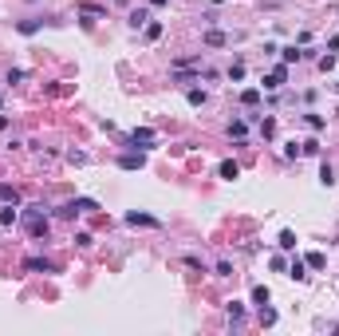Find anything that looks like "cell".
I'll list each match as a JSON object with an SVG mask.
<instances>
[{"mask_svg":"<svg viewBox=\"0 0 339 336\" xmlns=\"http://www.w3.org/2000/svg\"><path fill=\"white\" fill-rule=\"evenodd\" d=\"M0 131H8V115H0Z\"/></svg>","mask_w":339,"mask_h":336,"instance_id":"obj_28","label":"cell"},{"mask_svg":"<svg viewBox=\"0 0 339 336\" xmlns=\"http://www.w3.org/2000/svg\"><path fill=\"white\" fill-rule=\"evenodd\" d=\"M300 56H304L300 47H284V63H296V60H300Z\"/></svg>","mask_w":339,"mask_h":336,"instance_id":"obj_21","label":"cell"},{"mask_svg":"<svg viewBox=\"0 0 339 336\" xmlns=\"http://www.w3.org/2000/svg\"><path fill=\"white\" fill-rule=\"evenodd\" d=\"M126 222H131V226H162V222H158V218H150V214H138V210H131V214H126Z\"/></svg>","mask_w":339,"mask_h":336,"instance_id":"obj_5","label":"cell"},{"mask_svg":"<svg viewBox=\"0 0 339 336\" xmlns=\"http://www.w3.org/2000/svg\"><path fill=\"white\" fill-rule=\"evenodd\" d=\"M131 142H134V147H154V131H150V127H134Z\"/></svg>","mask_w":339,"mask_h":336,"instance_id":"obj_2","label":"cell"},{"mask_svg":"<svg viewBox=\"0 0 339 336\" xmlns=\"http://www.w3.org/2000/svg\"><path fill=\"white\" fill-rule=\"evenodd\" d=\"M284 79H288V67H284V63H280V67H272V71H268V76H265V87H268V91H272V87H280Z\"/></svg>","mask_w":339,"mask_h":336,"instance_id":"obj_3","label":"cell"},{"mask_svg":"<svg viewBox=\"0 0 339 336\" xmlns=\"http://www.w3.org/2000/svg\"><path fill=\"white\" fill-rule=\"evenodd\" d=\"M252 301H256V305H260V308L268 305V289H265V285H256V289H252Z\"/></svg>","mask_w":339,"mask_h":336,"instance_id":"obj_19","label":"cell"},{"mask_svg":"<svg viewBox=\"0 0 339 336\" xmlns=\"http://www.w3.org/2000/svg\"><path fill=\"white\" fill-rule=\"evenodd\" d=\"M300 147H304V154H320V142H316V138H308V142H300Z\"/></svg>","mask_w":339,"mask_h":336,"instance_id":"obj_27","label":"cell"},{"mask_svg":"<svg viewBox=\"0 0 339 336\" xmlns=\"http://www.w3.org/2000/svg\"><path fill=\"white\" fill-rule=\"evenodd\" d=\"M190 103H193V107H201V103H205V91H197V87H193V91H190Z\"/></svg>","mask_w":339,"mask_h":336,"instance_id":"obj_26","label":"cell"},{"mask_svg":"<svg viewBox=\"0 0 339 336\" xmlns=\"http://www.w3.org/2000/svg\"><path fill=\"white\" fill-rule=\"evenodd\" d=\"M245 131H249V127H245V119L229 123V135H233V138H245Z\"/></svg>","mask_w":339,"mask_h":336,"instance_id":"obj_18","label":"cell"},{"mask_svg":"<svg viewBox=\"0 0 339 336\" xmlns=\"http://www.w3.org/2000/svg\"><path fill=\"white\" fill-rule=\"evenodd\" d=\"M24 226H28L32 237H44L47 233V218H24Z\"/></svg>","mask_w":339,"mask_h":336,"instance_id":"obj_4","label":"cell"},{"mask_svg":"<svg viewBox=\"0 0 339 336\" xmlns=\"http://www.w3.org/2000/svg\"><path fill=\"white\" fill-rule=\"evenodd\" d=\"M91 210H99V202L95 198H71L59 206V218H75V214H91Z\"/></svg>","mask_w":339,"mask_h":336,"instance_id":"obj_1","label":"cell"},{"mask_svg":"<svg viewBox=\"0 0 339 336\" xmlns=\"http://www.w3.org/2000/svg\"><path fill=\"white\" fill-rule=\"evenodd\" d=\"M0 107H4V91H0Z\"/></svg>","mask_w":339,"mask_h":336,"instance_id":"obj_30","label":"cell"},{"mask_svg":"<svg viewBox=\"0 0 339 336\" xmlns=\"http://www.w3.org/2000/svg\"><path fill=\"white\" fill-rule=\"evenodd\" d=\"M0 202H20V190H16V186H0Z\"/></svg>","mask_w":339,"mask_h":336,"instance_id":"obj_13","label":"cell"},{"mask_svg":"<svg viewBox=\"0 0 339 336\" xmlns=\"http://www.w3.org/2000/svg\"><path fill=\"white\" fill-rule=\"evenodd\" d=\"M158 36H162V24H150L146 20V40H158Z\"/></svg>","mask_w":339,"mask_h":336,"instance_id":"obj_24","label":"cell"},{"mask_svg":"<svg viewBox=\"0 0 339 336\" xmlns=\"http://www.w3.org/2000/svg\"><path fill=\"white\" fill-rule=\"evenodd\" d=\"M288 277H296V281H308V261H292V265H288Z\"/></svg>","mask_w":339,"mask_h":336,"instance_id":"obj_6","label":"cell"},{"mask_svg":"<svg viewBox=\"0 0 339 336\" xmlns=\"http://www.w3.org/2000/svg\"><path fill=\"white\" fill-rule=\"evenodd\" d=\"M241 103H245V107H256V103H260V91H256V87L241 91Z\"/></svg>","mask_w":339,"mask_h":336,"instance_id":"obj_12","label":"cell"},{"mask_svg":"<svg viewBox=\"0 0 339 336\" xmlns=\"http://www.w3.org/2000/svg\"><path fill=\"white\" fill-rule=\"evenodd\" d=\"M320 182H324V186L335 182V170H331V162H324V166H320Z\"/></svg>","mask_w":339,"mask_h":336,"instance_id":"obj_15","label":"cell"},{"mask_svg":"<svg viewBox=\"0 0 339 336\" xmlns=\"http://www.w3.org/2000/svg\"><path fill=\"white\" fill-rule=\"evenodd\" d=\"M205 44L209 47H225V44H229V36H225V32H205Z\"/></svg>","mask_w":339,"mask_h":336,"instance_id":"obj_10","label":"cell"},{"mask_svg":"<svg viewBox=\"0 0 339 336\" xmlns=\"http://www.w3.org/2000/svg\"><path fill=\"white\" fill-rule=\"evenodd\" d=\"M24 265H28V269H36V273H51V261H44V257H28Z\"/></svg>","mask_w":339,"mask_h":336,"instance_id":"obj_8","label":"cell"},{"mask_svg":"<svg viewBox=\"0 0 339 336\" xmlns=\"http://www.w3.org/2000/svg\"><path fill=\"white\" fill-rule=\"evenodd\" d=\"M237 174H241V166H237V162H221V178H229V182H233Z\"/></svg>","mask_w":339,"mask_h":336,"instance_id":"obj_16","label":"cell"},{"mask_svg":"<svg viewBox=\"0 0 339 336\" xmlns=\"http://www.w3.org/2000/svg\"><path fill=\"white\" fill-rule=\"evenodd\" d=\"M276 245H280V249H296V233H292V229H284V233H280V242H276Z\"/></svg>","mask_w":339,"mask_h":336,"instance_id":"obj_17","label":"cell"},{"mask_svg":"<svg viewBox=\"0 0 339 336\" xmlns=\"http://www.w3.org/2000/svg\"><path fill=\"white\" fill-rule=\"evenodd\" d=\"M40 24H44V20H24V24H20V32H24V36H32V32L40 28Z\"/></svg>","mask_w":339,"mask_h":336,"instance_id":"obj_22","label":"cell"},{"mask_svg":"<svg viewBox=\"0 0 339 336\" xmlns=\"http://www.w3.org/2000/svg\"><path fill=\"white\" fill-rule=\"evenodd\" d=\"M118 166H122V170H138V166H142V154H122Z\"/></svg>","mask_w":339,"mask_h":336,"instance_id":"obj_7","label":"cell"},{"mask_svg":"<svg viewBox=\"0 0 339 336\" xmlns=\"http://www.w3.org/2000/svg\"><path fill=\"white\" fill-rule=\"evenodd\" d=\"M335 91H339V83H335Z\"/></svg>","mask_w":339,"mask_h":336,"instance_id":"obj_31","label":"cell"},{"mask_svg":"<svg viewBox=\"0 0 339 336\" xmlns=\"http://www.w3.org/2000/svg\"><path fill=\"white\" fill-rule=\"evenodd\" d=\"M260 324H276V308H260Z\"/></svg>","mask_w":339,"mask_h":336,"instance_id":"obj_20","label":"cell"},{"mask_svg":"<svg viewBox=\"0 0 339 336\" xmlns=\"http://www.w3.org/2000/svg\"><path fill=\"white\" fill-rule=\"evenodd\" d=\"M229 79H233V83H237V79H245V63H233V67H229Z\"/></svg>","mask_w":339,"mask_h":336,"instance_id":"obj_25","label":"cell"},{"mask_svg":"<svg viewBox=\"0 0 339 336\" xmlns=\"http://www.w3.org/2000/svg\"><path fill=\"white\" fill-rule=\"evenodd\" d=\"M150 4H166V0H150Z\"/></svg>","mask_w":339,"mask_h":336,"instance_id":"obj_29","label":"cell"},{"mask_svg":"<svg viewBox=\"0 0 339 336\" xmlns=\"http://www.w3.org/2000/svg\"><path fill=\"white\" fill-rule=\"evenodd\" d=\"M4 226H16V210H12V206L0 210V229H4Z\"/></svg>","mask_w":339,"mask_h":336,"instance_id":"obj_14","label":"cell"},{"mask_svg":"<svg viewBox=\"0 0 339 336\" xmlns=\"http://www.w3.org/2000/svg\"><path fill=\"white\" fill-rule=\"evenodd\" d=\"M324 261H327L324 253H308V265H311V269H324Z\"/></svg>","mask_w":339,"mask_h":336,"instance_id":"obj_23","label":"cell"},{"mask_svg":"<svg viewBox=\"0 0 339 336\" xmlns=\"http://www.w3.org/2000/svg\"><path fill=\"white\" fill-rule=\"evenodd\" d=\"M229 321H233V324L245 321V305H241V301H229Z\"/></svg>","mask_w":339,"mask_h":336,"instance_id":"obj_11","label":"cell"},{"mask_svg":"<svg viewBox=\"0 0 339 336\" xmlns=\"http://www.w3.org/2000/svg\"><path fill=\"white\" fill-rule=\"evenodd\" d=\"M146 20H150L146 8H134V12H131V28H146Z\"/></svg>","mask_w":339,"mask_h":336,"instance_id":"obj_9","label":"cell"}]
</instances>
